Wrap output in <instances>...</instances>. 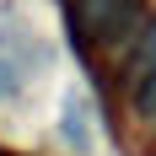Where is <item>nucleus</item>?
I'll return each mask as SVG.
<instances>
[{
  "label": "nucleus",
  "instance_id": "obj_1",
  "mask_svg": "<svg viewBox=\"0 0 156 156\" xmlns=\"http://www.w3.org/2000/svg\"><path fill=\"white\" fill-rule=\"evenodd\" d=\"M140 22V0H76V27L97 43H119Z\"/></svg>",
  "mask_w": 156,
  "mask_h": 156
},
{
  "label": "nucleus",
  "instance_id": "obj_2",
  "mask_svg": "<svg viewBox=\"0 0 156 156\" xmlns=\"http://www.w3.org/2000/svg\"><path fill=\"white\" fill-rule=\"evenodd\" d=\"M129 97H135V113H140L145 124L156 129V65L135 76V92H129Z\"/></svg>",
  "mask_w": 156,
  "mask_h": 156
},
{
  "label": "nucleus",
  "instance_id": "obj_3",
  "mask_svg": "<svg viewBox=\"0 0 156 156\" xmlns=\"http://www.w3.org/2000/svg\"><path fill=\"white\" fill-rule=\"evenodd\" d=\"M65 140L76 145V151H86V145H92V135H86V102H81V97H70V102H65Z\"/></svg>",
  "mask_w": 156,
  "mask_h": 156
},
{
  "label": "nucleus",
  "instance_id": "obj_4",
  "mask_svg": "<svg viewBox=\"0 0 156 156\" xmlns=\"http://www.w3.org/2000/svg\"><path fill=\"white\" fill-rule=\"evenodd\" d=\"M16 86H22V70H16L11 59H0V102H5V97H16Z\"/></svg>",
  "mask_w": 156,
  "mask_h": 156
}]
</instances>
